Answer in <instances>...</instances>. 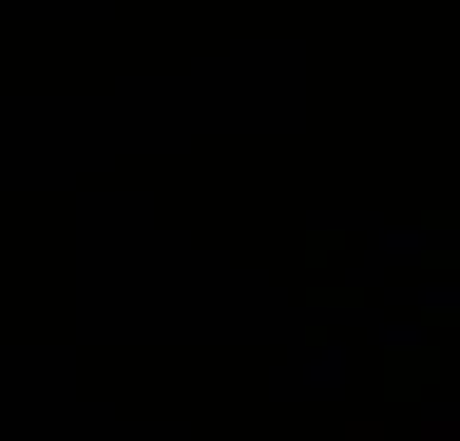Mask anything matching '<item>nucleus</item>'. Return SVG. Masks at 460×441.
I'll use <instances>...</instances> for the list:
<instances>
[]
</instances>
